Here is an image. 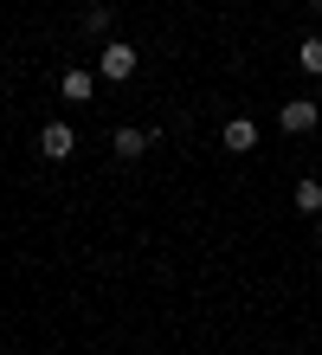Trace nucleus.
<instances>
[{"label":"nucleus","mask_w":322,"mask_h":355,"mask_svg":"<svg viewBox=\"0 0 322 355\" xmlns=\"http://www.w3.org/2000/svg\"><path fill=\"white\" fill-rule=\"evenodd\" d=\"M97 78L103 85H129V78H136V46H129V39H110V46L97 52Z\"/></svg>","instance_id":"obj_1"},{"label":"nucleus","mask_w":322,"mask_h":355,"mask_svg":"<svg viewBox=\"0 0 322 355\" xmlns=\"http://www.w3.org/2000/svg\"><path fill=\"white\" fill-rule=\"evenodd\" d=\"M277 123H284V136H310L322 123V103L316 97H290V103H277Z\"/></svg>","instance_id":"obj_2"},{"label":"nucleus","mask_w":322,"mask_h":355,"mask_svg":"<svg viewBox=\"0 0 322 355\" xmlns=\"http://www.w3.org/2000/svg\"><path fill=\"white\" fill-rule=\"evenodd\" d=\"M39 155L46 162H71L78 155V130L71 123H46V130H39Z\"/></svg>","instance_id":"obj_3"},{"label":"nucleus","mask_w":322,"mask_h":355,"mask_svg":"<svg viewBox=\"0 0 322 355\" xmlns=\"http://www.w3.org/2000/svg\"><path fill=\"white\" fill-rule=\"evenodd\" d=\"M220 142H226L232 155H251V149H258V123H251V116H226V130H220Z\"/></svg>","instance_id":"obj_4"},{"label":"nucleus","mask_w":322,"mask_h":355,"mask_svg":"<svg viewBox=\"0 0 322 355\" xmlns=\"http://www.w3.org/2000/svg\"><path fill=\"white\" fill-rule=\"evenodd\" d=\"M148 142H155V130H136V123H123V130H116V136H110V149H116V155H123V162H136V155H142V149H148Z\"/></svg>","instance_id":"obj_5"},{"label":"nucleus","mask_w":322,"mask_h":355,"mask_svg":"<svg viewBox=\"0 0 322 355\" xmlns=\"http://www.w3.org/2000/svg\"><path fill=\"white\" fill-rule=\"evenodd\" d=\"M58 91L71 97V103H91V91H97V71H84V65H71V71L58 78Z\"/></svg>","instance_id":"obj_6"},{"label":"nucleus","mask_w":322,"mask_h":355,"mask_svg":"<svg viewBox=\"0 0 322 355\" xmlns=\"http://www.w3.org/2000/svg\"><path fill=\"white\" fill-rule=\"evenodd\" d=\"M290 207H296V214H310V220H316V214H322V181H316V175H303V181L290 187Z\"/></svg>","instance_id":"obj_7"},{"label":"nucleus","mask_w":322,"mask_h":355,"mask_svg":"<svg viewBox=\"0 0 322 355\" xmlns=\"http://www.w3.org/2000/svg\"><path fill=\"white\" fill-rule=\"evenodd\" d=\"M296 65H303L310 78H322V33H310L303 46H296Z\"/></svg>","instance_id":"obj_8"},{"label":"nucleus","mask_w":322,"mask_h":355,"mask_svg":"<svg viewBox=\"0 0 322 355\" xmlns=\"http://www.w3.org/2000/svg\"><path fill=\"white\" fill-rule=\"evenodd\" d=\"M110 19H116V13H110V0H97V7L84 13V33H91V39H103V33H110Z\"/></svg>","instance_id":"obj_9"},{"label":"nucleus","mask_w":322,"mask_h":355,"mask_svg":"<svg viewBox=\"0 0 322 355\" xmlns=\"http://www.w3.org/2000/svg\"><path fill=\"white\" fill-rule=\"evenodd\" d=\"M310 13H316V19H322V0H310Z\"/></svg>","instance_id":"obj_10"},{"label":"nucleus","mask_w":322,"mask_h":355,"mask_svg":"<svg viewBox=\"0 0 322 355\" xmlns=\"http://www.w3.org/2000/svg\"><path fill=\"white\" fill-rule=\"evenodd\" d=\"M316 239H322V214H316Z\"/></svg>","instance_id":"obj_11"}]
</instances>
